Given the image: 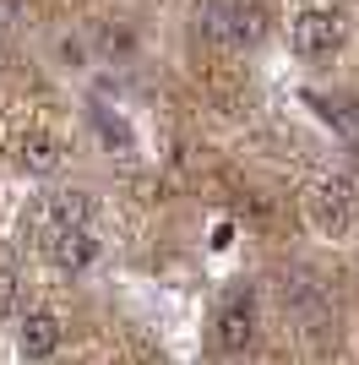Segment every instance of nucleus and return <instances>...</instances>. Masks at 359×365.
<instances>
[{
	"label": "nucleus",
	"mask_w": 359,
	"mask_h": 365,
	"mask_svg": "<svg viewBox=\"0 0 359 365\" xmlns=\"http://www.w3.org/2000/svg\"><path fill=\"white\" fill-rule=\"evenodd\" d=\"M267 28H272V16L261 0H207L202 6V33L229 49H256L267 38Z\"/></svg>",
	"instance_id": "obj_1"
},
{
	"label": "nucleus",
	"mask_w": 359,
	"mask_h": 365,
	"mask_svg": "<svg viewBox=\"0 0 359 365\" xmlns=\"http://www.w3.org/2000/svg\"><path fill=\"white\" fill-rule=\"evenodd\" d=\"M288 44H294V55H305V61L338 55V49H343V11H327V6L299 11L294 22H288Z\"/></svg>",
	"instance_id": "obj_2"
},
{
	"label": "nucleus",
	"mask_w": 359,
	"mask_h": 365,
	"mask_svg": "<svg viewBox=\"0 0 359 365\" xmlns=\"http://www.w3.org/2000/svg\"><path fill=\"white\" fill-rule=\"evenodd\" d=\"M311 224L321 235H348L354 229V180L348 175H327V180L311 191Z\"/></svg>",
	"instance_id": "obj_3"
},
{
	"label": "nucleus",
	"mask_w": 359,
	"mask_h": 365,
	"mask_svg": "<svg viewBox=\"0 0 359 365\" xmlns=\"http://www.w3.org/2000/svg\"><path fill=\"white\" fill-rule=\"evenodd\" d=\"M212 338H218V349H224V354H245L256 344V294L251 289H234L224 305H218Z\"/></svg>",
	"instance_id": "obj_4"
},
{
	"label": "nucleus",
	"mask_w": 359,
	"mask_h": 365,
	"mask_svg": "<svg viewBox=\"0 0 359 365\" xmlns=\"http://www.w3.org/2000/svg\"><path fill=\"white\" fill-rule=\"evenodd\" d=\"M104 257V240L93 235V224H55L49 229V262L60 273H88L93 262Z\"/></svg>",
	"instance_id": "obj_5"
},
{
	"label": "nucleus",
	"mask_w": 359,
	"mask_h": 365,
	"mask_svg": "<svg viewBox=\"0 0 359 365\" xmlns=\"http://www.w3.org/2000/svg\"><path fill=\"white\" fill-rule=\"evenodd\" d=\"M60 338H66V327H60L55 311H28L22 333H16V349H22V360H49L60 349Z\"/></svg>",
	"instance_id": "obj_6"
},
{
	"label": "nucleus",
	"mask_w": 359,
	"mask_h": 365,
	"mask_svg": "<svg viewBox=\"0 0 359 365\" xmlns=\"http://www.w3.org/2000/svg\"><path fill=\"white\" fill-rule=\"evenodd\" d=\"M283 311H294L299 322H321V317H327V294H321V284H311L305 273H288L283 278Z\"/></svg>",
	"instance_id": "obj_7"
},
{
	"label": "nucleus",
	"mask_w": 359,
	"mask_h": 365,
	"mask_svg": "<svg viewBox=\"0 0 359 365\" xmlns=\"http://www.w3.org/2000/svg\"><path fill=\"white\" fill-rule=\"evenodd\" d=\"M60 158H66V153H60V142L49 137V131H28V137H22V169H28V175H55Z\"/></svg>",
	"instance_id": "obj_8"
},
{
	"label": "nucleus",
	"mask_w": 359,
	"mask_h": 365,
	"mask_svg": "<svg viewBox=\"0 0 359 365\" xmlns=\"http://www.w3.org/2000/svg\"><path fill=\"white\" fill-rule=\"evenodd\" d=\"M44 218H49V229L55 224H88L93 218V197L88 191H55L49 207H44Z\"/></svg>",
	"instance_id": "obj_9"
},
{
	"label": "nucleus",
	"mask_w": 359,
	"mask_h": 365,
	"mask_svg": "<svg viewBox=\"0 0 359 365\" xmlns=\"http://www.w3.org/2000/svg\"><path fill=\"white\" fill-rule=\"evenodd\" d=\"M327 120H332V131H338V137H343L348 148L359 153V98H354V104H332V109H327Z\"/></svg>",
	"instance_id": "obj_10"
},
{
	"label": "nucleus",
	"mask_w": 359,
	"mask_h": 365,
	"mask_svg": "<svg viewBox=\"0 0 359 365\" xmlns=\"http://www.w3.org/2000/svg\"><path fill=\"white\" fill-rule=\"evenodd\" d=\"M16 300H22V278H16L11 267H0V322L16 311Z\"/></svg>",
	"instance_id": "obj_11"
},
{
	"label": "nucleus",
	"mask_w": 359,
	"mask_h": 365,
	"mask_svg": "<svg viewBox=\"0 0 359 365\" xmlns=\"http://www.w3.org/2000/svg\"><path fill=\"white\" fill-rule=\"evenodd\" d=\"M93 120H98V131H104V142H109V148L131 153V131H125V125H120V120H109L104 109H93Z\"/></svg>",
	"instance_id": "obj_12"
}]
</instances>
